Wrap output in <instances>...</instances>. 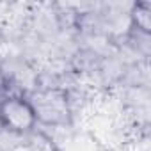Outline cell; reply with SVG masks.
I'll use <instances>...</instances> for the list:
<instances>
[{"label":"cell","mask_w":151,"mask_h":151,"mask_svg":"<svg viewBox=\"0 0 151 151\" xmlns=\"http://www.w3.org/2000/svg\"><path fill=\"white\" fill-rule=\"evenodd\" d=\"M36 121L45 124H66L69 121V100L66 91L60 89H41L27 96Z\"/></svg>","instance_id":"cell-1"},{"label":"cell","mask_w":151,"mask_h":151,"mask_svg":"<svg viewBox=\"0 0 151 151\" xmlns=\"http://www.w3.org/2000/svg\"><path fill=\"white\" fill-rule=\"evenodd\" d=\"M0 60H2V57H0Z\"/></svg>","instance_id":"cell-5"},{"label":"cell","mask_w":151,"mask_h":151,"mask_svg":"<svg viewBox=\"0 0 151 151\" xmlns=\"http://www.w3.org/2000/svg\"><path fill=\"white\" fill-rule=\"evenodd\" d=\"M4 130V124H2V119H0V132H2Z\"/></svg>","instance_id":"cell-4"},{"label":"cell","mask_w":151,"mask_h":151,"mask_svg":"<svg viewBox=\"0 0 151 151\" xmlns=\"http://www.w3.org/2000/svg\"><path fill=\"white\" fill-rule=\"evenodd\" d=\"M132 18V27L139 29L142 32L151 30V6L149 4H133L130 11Z\"/></svg>","instance_id":"cell-3"},{"label":"cell","mask_w":151,"mask_h":151,"mask_svg":"<svg viewBox=\"0 0 151 151\" xmlns=\"http://www.w3.org/2000/svg\"><path fill=\"white\" fill-rule=\"evenodd\" d=\"M0 119L4 130L16 135L30 132L37 123L27 96H11L0 101Z\"/></svg>","instance_id":"cell-2"}]
</instances>
